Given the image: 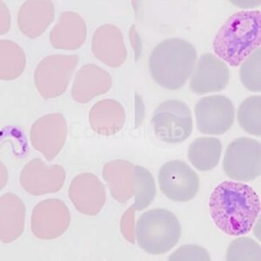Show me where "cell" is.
<instances>
[{
  "instance_id": "obj_5",
  "label": "cell",
  "mask_w": 261,
  "mask_h": 261,
  "mask_svg": "<svg viewBox=\"0 0 261 261\" xmlns=\"http://www.w3.org/2000/svg\"><path fill=\"white\" fill-rule=\"evenodd\" d=\"M151 123L159 140L168 144L184 142L193 132V115L183 101L168 99L156 108Z\"/></svg>"
},
{
  "instance_id": "obj_29",
  "label": "cell",
  "mask_w": 261,
  "mask_h": 261,
  "mask_svg": "<svg viewBox=\"0 0 261 261\" xmlns=\"http://www.w3.org/2000/svg\"><path fill=\"white\" fill-rule=\"evenodd\" d=\"M134 210L130 206L126 210L124 215L122 216L120 222V229L123 236L130 243H135V228H134Z\"/></svg>"
},
{
  "instance_id": "obj_7",
  "label": "cell",
  "mask_w": 261,
  "mask_h": 261,
  "mask_svg": "<svg viewBox=\"0 0 261 261\" xmlns=\"http://www.w3.org/2000/svg\"><path fill=\"white\" fill-rule=\"evenodd\" d=\"M77 61L76 55H50L42 60L34 72L35 86L39 93L45 98L62 95Z\"/></svg>"
},
{
  "instance_id": "obj_13",
  "label": "cell",
  "mask_w": 261,
  "mask_h": 261,
  "mask_svg": "<svg viewBox=\"0 0 261 261\" xmlns=\"http://www.w3.org/2000/svg\"><path fill=\"white\" fill-rule=\"evenodd\" d=\"M230 81V71L226 63L214 54H203L197 63L190 81V89L203 95L225 89Z\"/></svg>"
},
{
  "instance_id": "obj_18",
  "label": "cell",
  "mask_w": 261,
  "mask_h": 261,
  "mask_svg": "<svg viewBox=\"0 0 261 261\" xmlns=\"http://www.w3.org/2000/svg\"><path fill=\"white\" fill-rule=\"evenodd\" d=\"M54 18V6L50 1H27L18 14V28L24 35L34 39L41 35Z\"/></svg>"
},
{
  "instance_id": "obj_23",
  "label": "cell",
  "mask_w": 261,
  "mask_h": 261,
  "mask_svg": "<svg viewBox=\"0 0 261 261\" xmlns=\"http://www.w3.org/2000/svg\"><path fill=\"white\" fill-rule=\"evenodd\" d=\"M1 72L3 81H12L20 76L25 67V55L19 45L10 40H1Z\"/></svg>"
},
{
  "instance_id": "obj_3",
  "label": "cell",
  "mask_w": 261,
  "mask_h": 261,
  "mask_svg": "<svg viewBox=\"0 0 261 261\" xmlns=\"http://www.w3.org/2000/svg\"><path fill=\"white\" fill-rule=\"evenodd\" d=\"M196 61L197 50L191 43L178 38L165 39L151 51L149 71L158 85L175 91L193 74Z\"/></svg>"
},
{
  "instance_id": "obj_24",
  "label": "cell",
  "mask_w": 261,
  "mask_h": 261,
  "mask_svg": "<svg viewBox=\"0 0 261 261\" xmlns=\"http://www.w3.org/2000/svg\"><path fill=\"white\" fill-rule=\"evenodd\" d=\"M134 203L132 205L135 211H142L148 207L154 199L156 186L154 178L148 170L142 166H134Z\"/></svg>"
},
{
  "instance_id": "obj_14",
  "label": "cell",
  "mask_w": 261,
  "mask_h": 261,
  "mask_svg": "<svg viewBox=\"0 0 261 261\" xmlns=\"http://www.w3.org/2000/svg\"><path fill=\"white\" fill-rule=\"evenodd\" d=\"M68 193L72 205L85 215L95 216L106 203L104 186L89 172L76 176L71 181Z\"/></svg>"
},
{
  "instance_id": "obj_26",
  "label": "cell",
  "mask_w": 261,
  "mask_h": 261,
  "mask_svg": "<svg viewBox=\"0 0 261 261\" xmlns=\"http://www.w3.org/2000/svg\"><path fill=\"white\" fill-rule=\"evenodd\" d=\"M260 54V48H258L244 61L240 70L241 82L250 92H259L261 91Z\"/></svg>"
},
{
  "instance_id": "obj_1",
  "label": "cell",
  "mask_w": 261,
  "mask_h": 261,
  "mask_svg": "<svg viewBox=\"0 0 261 261\" xmlns=\"http://www.w3.org/2000/svg\"><path fill=\"white\" fill-rule=\"evenodd\" d=\"M209 207L217 227L230 236L246 235L260 213V199L252 187L236 181H224L210 196Z\"/></svg>"
},
{
  "instance_id": "obj_11",
  "label": "cell",
  "mask_w": 261,
  "mask_h": 261,
  "mask_svg": "<svg viewBox=\"0 0 261 261\" xmlns=\"http://www.w3.org/2000/svg\"><path fill=\"white\" fill-rule=\"evenodd\" d=\"M31 141L37 151L42 152L48 161H53L65 145L67 125L60 113L43 116L31 129Z\"/></svg>"
},
{
  "instance_id": "obj_8",
  "label": "cell",
  "mask_w": 261,
  "mask_h": 261,
  "mask_svg": "<svg viewBox=\"0 0 261 261\" xmlns=\"http://www.w3.org/2000/svg\"><path fill=\"white\" fill-rule=\"evenodd\" d=\"M159 183L164 195L176 202L190 201L199 188V176L181 161L164 164L159 172Z\"/></svg>"
},
{
  "instance_id": "obj_27",
  "label": "cell",
  "mask_w": 261,
  "mask_h": 261,
  "mask_svg": "<svg viewBox=\"0 0 261 261\" xmlns=\"http://www.w3.org/2000/svg\"><path fill=\"white\" fill-rule=\"evenodd\" d=\"M260 246L250 238H239L232 241L226 252V260L259 261Z\"/></svg>"
},
{
  "instance_id": "obj_2",
  "label": "cell",
  "mask_w": 261,
  "mask_h": 261,
  "mask_svg": "<svg viewBox=\"0 0 261 261\" xmlns=\"http://www.w3.org/2000/svg\"><path fill=\"white\" fill-rule=\"evenodd\" d=\"M260 44V11H241L225 21L214 38L213 46L217 56L237 67Z\"/></svg>"
},
{
  "instance_id": "obj_12",
  "label": "cell",
  "mask_w": 261,
  "mask_h": 261,
  "mask_svg": "<svg viewBox=\"0 0 261 261\" xmlns=\"http://www.w3.org/2000/svg\"><path fill=\"white\" fill-rule=\"evenodd\" d=\"M20 184L27 193L41 196L59 192L65 183V172L60 165L46 166L40 159H34L24 166Z\"/></svg>"
},
{
  "instance_id": "obj_6",
  "label": "cell",
  "mask_w": 261,
  "mask_h": 261,
  "mask_svg": "<svg viewBox=\"0 0 261 261\" xmlns=\"http://www.w3.org/2000/svg\"><path fill=\"white\" fill-rule=\"evenodd\" d=\"M223 168L231 179L242 182L254 180L260 175V143L250 138H238L226 148Z\"/></svg>"
},
{
  "instance_id": "obj_21",
  "label": "cell",
  "mask_w": 261,
  "mask_h": 261,
  "mask_svg": "<svg viewBox=\"0 0 261 261\" xmlns=\"http://www.w3.org/2000/svg\"><path fill=\"white\" fill-rule=\"evenodd\" d=\"M134 165L129 161L117 160L106 164L103 177L109 186L113 199L125 203L134 196Z\"/></svg>"
},
{
  "instance_id": "obj_10",
  "label": "cell",
  "mask_w": 261,
  "mask_h": 261,
  "mask_svg": "<svg viewBox=\"0 0 261 261\" xmlns=\"http://www.w3.org/2000/svg\"><path fill=\"white\" fill-rule=\"evenodd\" d=\"M70 221L71 214L64 202L60 199H45L33 209L31 229L35 237L49 241L64 234Z\"/></svg>"
},
{
  "instance_id": "obj_22",
  "label": "cell",
  "mask_w": 261,
  "mask_h": 261,
  "mask_svg": "<svg viewBox=\"0 0 261 261\" xmlns=\"http://www.w3.org/2000/svg\"><path fill=\"white\" fill-rule=\"evenodd\" d=\"M221 151L222 144L217 138H198L188 148V159L196 169L207 172L219 164Z\"/></svg>"
},
{
  "instance_id": "obj_30",
  "label": "cell",
  "mask_w": 261,
  "mask_h": 261,
  "mask_svg": "<svg viewBox=\"0 0 261 261\" xmlns=\"http://www.w3.org/2000/svg\"><path fill=\"white\" fill-rule=\"evenodd\" d=\"M136 98L138 99V102L136 103V106H138V109L139 111L137 110V114H136V125L138 124H140V118H143V116H144V113H145V111L144 109L142 110H140V105L142 103V100H141V98L139 97V96L136 95Z\"/></svg>"
},
{
  "instance_id": "obj_16",
  "label": "cell",
  "mask_w": 261,
  "mask_h": 261,
  "mask_svg": "<svg viewBox=\"0 0 261 261\" xmlns=\"http://www.w3.org/2000/svg\"><path fill=\"white\" fill-rule=\"evenodd\" d=\"M110 74L97 65H86L77 71L71 90V96L79 103L86 104L97 96L110 90Z\"/></svg>"
},
{
  "instance_id": "obj_20",
  "label": "cell",
  "mask_w": 261,
  "mask_h": 261,
  "mask_svg": "<svg viewBox=\"0 0 261 261\" xmlns=\"http://www.w3.org/2000/svg\"><path fill=\"white\" fill-rule=\"evenodd\" d=\"M125 120L124 107L113 99L98 101L90 112L89 122L92 130L105 136L119 133L124 126Z\"/></svg>"
},
{
  "instance_id": "obj_17",
  "label": "cell",
  "mask_w": 261,
  "mask_h": 261,
  "mask_svg": "<svg viewBox=\"0 0 261 261\" xmlns=\"http://www.w3.org/2000/svg\"><path fill=\"white\" fill-rule=\"evenodd\" d=\"M25 206L18 196L8 193L0 200V237L5 244L20 237L24 228Z\"/></svg>"
},
{
  "instance_id": "obj_9",
  "label": "cell",
  "mask_w": 261,
  "mask_h": 261,
  "mask_svg": "<svg viewBox=\"0 0 261 261\" xmlns=\"http://www.w3.org/2000/svg\"><path fill=\"white\" fill-rule=\"evenodd\" d=\"M195 117L197 128L201 134L221 135L234 122V106L226 96H207L196 105Z\"/></svg>"
},
{
  "instance_id": "obj_25",
  "label": "cell",
  "mask_w": 261,
  "mask_h": 261,
  "mask_svg": "<svg viewBox=\"0 0 261 261\" xmlns=\"http://www.w3.org/2000/svg\"><path fill=\"white\" fill-rule=\"evenodd\" d=\"M260 107V96H251L241 103L238 110L239 125L253 136L261 135Z\"/></svg>"
},
{
  "instance_id": "obj_19",
  "label": "cell",
  "mask_w": 261,
  "mask_h": 261,
  "mask_svg": "<svg viewBox=\"0 0 261 261\" xmlns=\"http://www.w3.org/2000/svg\"><path fill=\"white\" fill-rule=\"evenodd\" d=\"M86 37L83 19L74 12H67L60 15L58 24L50 32V40L57 49L74 50L83 45Z\"/></svg>"
},
{
  "instance_id": "obj_15",
  "label": "cell",
  "mask_w": 261,
  "mask_h": 261,
  "mask_svg": "<svg viewBox=\"0 0 261 261\" xmlns=\"http://www.w3.org/2000/svg\"><path fill=\"white\" fill-rule=\"evenodd\" d=\"M92 53L111 67H119L125 62L126 49L119 28L113 24L99 27L92 38Z\"/></svg>"
},
{
  "instance_id": "obj_28",
  "label": "cell",
  "mask_w": 261,
  "mask_h": 261,
  "mask_svg": "<svg viewBox=\"0 0 261 261\" xmlns=\"http://www.w3.org/2000/svg\"><path fill=\"white\" fill-rule=\"evenodd\" d=\"M169 260L209 261L211 260V257L209 255L207 251L202 246H197V245H187V246H181L177 251L171 254Z\"/></svg>"
},
{
  "instance_id": "obj_4",
  "label": "cell",
  "mask_w": 261,
  "mask_h": 261,
  "mask_svg": "<svg viewBox=\"0 0 261 261\" xmlns=\"http://www.w3.org/2000/svg\"><path fill=\"white\" fill-rule=\"evenodd\" d=\"M181 226L177 217L166 209H152L140 217L135 238L140 248L150 254L169 252L178 244Z\"/></svg>"
}]
</instances>
